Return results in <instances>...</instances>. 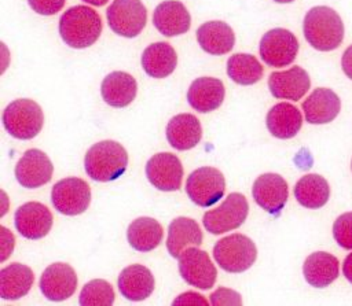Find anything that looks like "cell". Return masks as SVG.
Instances as JSON below:
<instances>
[{"label":"cell","instance_id":"27","mask_svg":"<svg viewBox=\"0 0 352 306\" xmlns=\"http://www.w3.org/2000/svg\"><path fill=\"white\" fill-rule=\"evenodd\" d=\"M142 67L153 78H165L173 73L177 64L175 48L165 41L150 44L142 54Z\"/></svg>","mask_w":352,"mask_h":306},{"label":"cell","instance_id":"16","mask_svg":"<svg viewBox=\"0 0 352 306\" xmlns=\"http://www.w3.org/2000/svg\"><path fill=\"white\" fill-rule=\"evenodd\" d=\"M52 213L40 202H26L19 206L14 215L16 231L26 239L44 237L52 226Z\"/></svg>","mask_w":352,"mask_h":306},{"label":"cell","instance_id":"43","mask_svg":"<svg viewBox=\"0 0 352 306\" xmlns=\"http://www.w3.org/2000/svg\"><path fill=\"white\" fill-rule=\"evenodd\" d=\"M351 170H352V162H351Z\"/></svg>","mask_w":352,"mask_h":306},{"label":"cell","instance_id":"32","mask_svg":"<svg viewBox=\"0 0 352 306\" xmlns=\"http://www.w3.org/2000/svg\"><path fill=\"white\" fill-rule=\"evenodd\" d=\"M228 77L239 85H253L263 77V66L252 54H234L227 60Z\"/></svg>","mask_w":352,"mask_h":306},{"label":"cell","instance_id":"24","mask_svg":"<svg viewBox=\"0 0 352 306\" xmlns=\"http://www.w3.org/2000/svg\"><path fill=\"white\" fill-rule=\"evenodd\" d=\"M138 82L125 71H113L107 74L100 85L102 99L111 107L122 108L129 106L136 97Z\"/></svg>","mask_w":352,"mask_h":306},{"label":"cell","instance_id":"21","mask_svg":"<svg viewBox=\"0 0 352 306\" xmlns=\"http://www.w3.org/2000/svg\"><path fill=\"white\" fill-rule=\"evenodd\" d=\"M154 287V276L150 269L143 265H129L118 274V290L128 301L138 302L148 298L153 294Z\"/></svg>","mask_w":352,"mask_h":306},{"label":"cell","instance_id":"19","mask_svg":"<svg viewBox=\"0 0 352 306\" xmlns=\"http://www.w3.org/2000/svg\"><path fill=\"white\" fill-rule=\"evenodd\" d=\"M305 119L312 125H323L336 119L341 110L338 95L329 88H316L301 104Z\"/></svg>","mask_w":352,"mask_h":306},{"label":"cell","instance_id":"1","mask_svg":"<svg viewBox=\"0 0 352 306\" xmlns=\"http://www.w3.org/2000/svg\"><path fill=\"white\" fill-rule=\"evenodd\" d=\"M304 37L318 51H333L344 40V23L341 16L327 5L312 7L304 16Z\"/></svg>","mask_w":352,"mask_h":306},{"label":"cell","instance_id":"7","mask_svg":"<svg viewBox=\"0 0 352 306\" xmlns=\"http://www.w3.org/2000/svg\"><path fill=\"white\" fill-rule=\"evenodd\" d=\"M249 213V203L239 192H231L226 200L213 210L204 214L202 222L208 232L212 235L226 233L239 228Z\"/></svg>","mask_w":352,"mask_h":306},{"label":"cell","instance_id":"14","mask_svg":"<svg viewBox=\"0 0 352 306\" xmlns=\"http://www.w3.org/2000/svg\"><path fill=\"white\" fill-rule=\"evenodd\" d=\"M252 195L254 202L268 214L279 215L287 202V183L276 173H264L254 180Z\"/></svg>","mask_w":352,"mask_h":306},{"label":"cell","instance_id":"26","mask_svg":"<svg viewBox=\"0 0 352 306\" xmlns=\"http://www.w3.org/2000/svg\"><path fill=\"white\" fill-rule=\"evenodd\" d=\"M268 132L276 139H292L302 126L300 110L287 102H280L271 107L265 118Z\"/></svg>","mask_w":352,"mask_h":306},{"label":"cell","instance_id":"8","mask_svg":"<svg viewBox=\"0 0 352 306\" xmlns=\"http://www.w3.org/2000/svg\"><path fill=\"white\" fill-rule=\"evenodd\" d=\"M110 29L122 37L132 38L140 34L147 22V10L140 0H113L106 10Z\"/></svg>","mask_w":352,"mask_h":306},{"label":"cell","instance_id":"34","mask_svg":"<svg viewBox=\"0 0 352 306\" xmlns=\"http://www.w3.org/2000/svg\"><path fill=\"white\" fill-rule=\"evenodd\" d=\"M333 236L340 247L352 250V211L337 217L333 224Z\"/></svg>","mask_w":352,"mask_h":306},{"label":"cell","instance_id":"39","mask_svg":"<svg viewBox=\"0 0 352 306\" xmlns=\"http://www.w3.org/2000/svg\"><path fill=\"white\" fill-rule=\"evenodd\" d=\"M341 66L345 75L352 80V44L344 51L341 58Z\"/></svg>","mask_w":352,"mask_h":306},{"label":"cell","instance_id":"9","mask_svg":"<svg viewBox=\"0 0 352 306\" xmlns=\"http://www.w3.org/2000/svg\"><path fill=\"white\" fill-rule=\"evenodd\" d=\"M297 37L287 29L275 27L260 40V56L270 67H285L294 62L298 52Z\"/></svg>","mask_w":352,"mask_h":306},{"label":"cell","instance_id":"5","mask_svg":"<svg viewBox=\"0 0 352 306\" xmlns=\"http://www.w3.org/2000/svg\"><path fill=\"white\" fill-rule=\"evenodd\" d=\"M213 258L219 266L230 273L248 270L257 258V248L252 239L241 233H231L213 247Z\"/></svg>","mask_w":352,"mask_h":306},{"label":"cell","instance_id":"29","mask_svg":"<svg viewBox=\"0 0 352 306\" xmlns=\"http://www.w3.org/2000/svg\"><path fill=\"white\" fill-rule=\"evenodd\" d=\"M202 239L204 235L197 221L188 217H177L169 224L166 248L173 258H179L188 246H201Z\"/></svg>","mask_w":352,"mask_h":306},{"label":"cell","instance_id":"35","mask_svg":"<svg viewBox=\"0 0 352 306\" xmlns=\"http://www.w3.org/2000/svg\"><path fill=\"white\" fill-rule=\"evenodd\" d=\"M210 303L213 306L221 305H242L241 295L230 288L220 287L213 294H210Z\"/></svg>","mask_w":352,"mask_h":306},{"label":"cell","instance_id":"36","mask_svg":"<svg viewBox=\"0 0 352 306\" xmlns=\"http://www.w3.org/2000/svg\"><path fill=\"white\" fill-rule=\"evenodd\" d=\"M66 0H28L30 8L40 15H55L65 5Z\"/></svg>","mask_w":352,"mask_h":306},{"label":"cell","instance_id":"18","mask_svg":"<svg viewBox=\"0 0 352 306\" xmlns=\"http://www.w3.org/2000/svg\"><path fill=\"white\" fill-rule=\"evenodd\" d=\"M153 25L165 37H175L188 32L191 15L179 0H165L153 12Z\"/></svg>","mask_w":352,"mask_h":306},{"label":"cell","instance_id":"31","mask_svg":"<svg viewBox=\"0 0 352 306\" xmlns=\"http://www.w3.org/2000/svg\"><path fill=\"white\" fill-rule=\"evenodd\" d=\"M296 200L307 209H320L330 198V187L327 180L316 173L302 176L294 185Z\"/></svg>","mask_w":352,"mask_h":306},{"label":"cell","instance_id":"6","mask_svg":"<svg viewBox=\"0 0 352 306\" xmlns=\"http://www.w3.org/2000/svg\"><path fill=\"white\" fill-rule=\"evenodd\" d=\"M226 180L223 173L212 166L194 170L186 181V193L199 207H210L223 198Z\"/></svg>","mask_w":352,"mask_h":306},{"label":"cell","instance_id":"22","mask_svg":"<svg viewBox=\"0 0 352 306\" xmlns=\"http://www.w3.org/2000/svg\"><path fill=\"white\" fill-rule=\"evenodd\" d=\"M202 137V126L199 119L188 113L172 117L166 125V140L170 147L186 151L194 148Z\"/></svg>","mask_w":352,"mask_h":306},{"label":"cell","instance_id":"25","mask_svg":"<svg viewBox=\"0 0 352 306\" xmlns=\"http://www.w3.org/2000/svg\"><path fill=\"white\" fill-rule=\"evenodd\" d=\"M197 41L209 55L228 54L235 44V34L223 21H209L197 29Z\"/></svg>","mask_w":352,"mask_h":306},{"label":"cell","instance_id":"37","mask_svg":"<svg viewBox=\"0 0 352 306\" xmlns=\"http://www.w3.org/2000/svg\"><path fill=\"white\" fill-rule=\"evenodd\" d=\"M172 305H209V302L202 296L199 295L198 292H192V291H188V292H184L182 295H179L173 302Z\"/></svg>","mask_w":352,"mask_h":306},{"label":"cell","instance_id":"28","mask_svg":"<svg viewBox=\"0 0 352 306\" xmlns=\"http://www.w3.org/2000/svg\"><path fill=\"white\" fill-rule=\"evenodd\" d=\"M34 281L33 270L19 262L10 263L0 270V296L6 301H16L25 296Z\"/></svg>","mask_w":352,"mask_h":306},{"label":"cell","instance_id":"38","mask_svg":"<svg viewBox=\"0 0 352 306\" xmlns=\"http://www.w3.org/2000/svg\"><path fill=\"white\" fill-rule=\"evenodd\" d=\"M0 229H1V235H3V257H1V261H6L7 257L14 250L15 239H14V235L6 226H0Z\"/></svg>","mask_w":352,"mask_h":306},{"label":"cell","instance_id":"15","mask_svg":"<svg viewBox=\"0 0 352 306\" xmlns=\"http://www.w3.org/2000/svg\"><path fill=\"white\" fill-rule=\"evenodd\" d=\"M38 285L48 301L62 302L74 294L77 274L69 263L55 262L44 269Z\"/></svg>","mask_w":352,"mask_h":306},{"label":"cell","instance_id":"10","mask_svg":"<svg viewBox=\"0 0 352 306\" xmlns=\"http://www.w3.org/2000/svg\"><path fill=\"white\" fill-rule=\"evenodd\" d=\"M51 202L60 214H82L91 203V188L82 178H62L52 187Z\"/></svg>","mask_w":352,"mask_h":306},{"label":"cell","instance_id":"40","mask_svg":"<svg viewBox=\"0 0 352 306\" xmlns=\"http://www.w3.org/2000/svg\"><path fill=\"white\" fill-rule=\"evenodd\" d=\"M342 274L352 284V252H349L342 262Z\"/></svg>","mask_w":352,"mask_h":306},{"label":"cell","instance_id":"2","mask_svg":"<svg viewBox=\"0 0 352 306\" xmlns=\"http://www.w3.org/2000/svg\"><path fill=\"white\" fill-rule=\"evenodd\" d=\"M102 33L99 14L88 5H73L59 19V34L63 43L72 48L91 47Z\"/></svg>","mask_w":352,"mask_h":306},{"label":"cell","instance_id":"20","mask_svg":"<svg viewBox=\"0 0 352 306\" xmlns=\"http://www.w3.org/2000/svg\"><path fill=\"white\" fill-rule=\"evenodd\" d=\"M224 96L226 88L223 81L213 77H199L194 80L187 91L188 104L202 114L219 108Z\"/></svg>","mask_w":352,"mask_h":306},{"label":"cell","instance_id":"4","mask_svg":"<svg viewBox=\"0 0 352 306\" xmlns=\"http://www.w3.org/2000/svg\"><path fill=\"white\" fill-rule=\"evenodd\" d=\"M4 129L15 139L30 140L43 128L44 114L41 107L32 99L12 100L1 115Z\"/></svg>","mask_w":352,"mask_h":306},{"label":"cell","instance_id":"3","mask_svg":"<svg viewBox=\"0 0 352 306\" xmlns=\"http://www.w3.org/2000/svg\"><path fill=\"white\" fill-rule=\"evenodd\" d=\"M128 166L126 150L114 140H102L91 145L84 158L87 174L94 181L107 183L121 177Z\"/></svg>","mask_w":352,"mask_h":306},{"label":"cell","instance_id":"41","mask_svg":"<svg viewBox=\"0 0 352 306\" xmlns=\"http://www.w3.org/2000/svg\"><path fill=\"white\" fill-rule=\"evenodd\" d=\"M84 3H88V4H91V5H96V7H102V5H104L109 0H82Z\"/></svg>","mask_w":352,"mask_h":306},{"label":"cell","instance_id":"23","mask_svg":"<svg viewBox=\"0 0 352 306\" xmlns=\"http://www.w3.org/2000/svg\"><path fill=\"white\" fill-rule=\"evenodd\" d=\"M302 274L309 285L315 288H324L338 277L340 262L330 252L316 251L305 258Z\"/></svg>","mask_w":352,"mask_h":306},{"label":"cell","instance_id":"30","mask_svg":"<svg viewBox=\"0 0 352 306\" xmlns=\"http://www.w3.org/2000/svg\"><path fill=\"white\" fill-rule=\"evenodd\" d=\"M164 231L161 224L151 217H139L133 220L126 229L129 246L140 252L154 250L162 242Z\"/></svg>","mask_w":352,"mask_h":306},{"label":"cell","instance_id":"13","mask_svg":"<svg viewBox=\"0 0 352 306\" xmlns=\"http://www.w3.org/2000/svg\"><path fill=\"white\" fill-rule=\"evenodd\" d=\"M52 172L51 159L38 148L25 151L15 165V178L25 188H38L50 183Z\"/></svg>","mask_w":352,"mask_h":306},{"label":"cell","instance_id":"42","mask_svg":"<svg viewBox=\"0 0 352 306\" xmlns=\"http://www.w3.org/2000/svg\"><path fill=\"white\" fill-rule=\"evenodd\" d=\"M274 1L280 3V4H286V3H292V1H294V0H274Z\"/></svg>","mask_w":352,"mask_h":306},{"label":"cell","instance_id":"11","mask_svg":"<svg viewBox=\"0 0 352 306\" xmlns=\"http://www.w3.org/2000/svg\"><path fill=\"white\" fill-rule=\"evenodd\" d=\"M179 272L183 280L199 290H209L214 285L217 270L206 251L187 247L179 255Z\"/></svg>","mask_w":352,"mask_h":306},{"label":"cell","instance_id":"33","mask_svg":"<svg viewBox=\"0 0 352 306\" xmlns=\"http://www.w3.org/2000/svg\"><path fill=\"white\" fill-rule=\"evenodd\" d=\"M114 290L111 284L103 279L88 281L78 296V303L82 306H110L114 303Z\"/></svg>","mask_w":352,"mask_h":306},{"label":"cell","instance_id":"17","mask_svg":"<svg viewBox=\"0 0 352 306\" xmlns=\"http://www.w3.org/2000/svg\"><path fill=\"white\" fill-rule=\"evenodd\" d=\"M308 73L300 66H292L283 71H274L268 77V88L275 99L300 100L309 89Z\"/></svg>","mask_w":352,"mask_h":306},{"label":"cell","instance_id":"12","mask_svg":"<svg viewBox=\"0 0 352 306\" xmlns=\"http://www.w3.org/2000/svg\"><path fill=\"white\" fill-rule=\"evenodd\" d=\"M146 176L151 185L160 191H177L182 187L183 165L175 154L160 152L147 161Z\"/></svg>","mask_w":352,"mask_h":306}]
</instances>
